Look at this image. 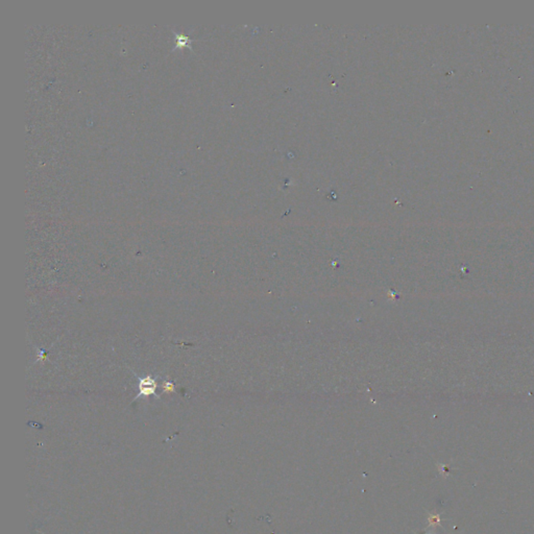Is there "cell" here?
<instances>
[{
	"label": "cell",
	"mask_w": 534,
	"mask_h": 534,
	"mask_svg": "<svg viewBox=\"0 0 534 534\" xmlns=\"http://www.w3.org/2000/svg\"><path fill=\"white\" fill-rule=\"evenodd\" d=\"M139 389H140V393L137 395L136 399H138V397H140L141 395H143V396L155 395L156 394V389H157V382L151 377H146V378L140 379Z\"/></svg>",
	"instance_id": "cell-1"
},
{
	"label": "cell",
	"mask_w": 534,
	"mask_h": 534,
	"mask_svg": "<svg viewBox=\"0 0 534 534\" xmlns=\"http://www.w3.org/2000/svg\"><path fill=\"white\" fill-rule=\"evenodd\" d=\"M163 388H164V392H175V385L173 383H170V382H165L164 385H163Z\"/></svg>",
	"instance_id": "cell-2"
}]
</instances>
